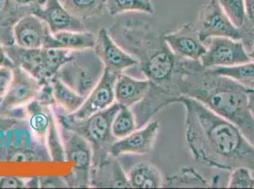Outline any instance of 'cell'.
Returning <instances> with one entry per match:
<instances>
[{"label":"cell","instance_id":"83f0119b","mask_svg":"<svg viewBox=\"0 0 254 189\" xmlns=\"http://www.w3.org/2000/svg\"><path fill=\"white\" fill-rule=\"evenodd\" d=\"M47 142H48V147L50 150L51 158L53 162H64L65 153H64L63 141L53 116H52L51 124L48 131Z\"/></svg>","mask_w":254,"mask_h":189},{"label":"cell","instance_id":"4fadbf2b","mask_svg":"<svg viewBox=\"0 0 254 189\" xmlns=\"http://www.w3.org/2000/svg\"><path fill=\"white\" fill-rule=\"evenodd\" d=\"M93 49L104 63L105 68L113 72L123 73L128 68L138 65V61L127 52L106 29H102L98 33Z\"/></svg>","mask_w":254,"mask_h":189},{"label":"cell","instance_id":"2e32d148","mask_svg":"<svg viewBox=\"0 0 254 189\" xmlns=\"http://www.w3.org/2000/svg\"><path fill=\"white\" fill-rule=\"evenodd\" d=\"M5 50L14 66L21 67L41 84L47 82L45 76L44 47L24 48L15 45L6 47Z\"/></svg>","mask_w":254,"mask_h":189},{"label":"cell","instance_id":"9c48e42d","mask_svg":"<svg viewBox=\"0 0 254 189\" xmlns=\"http://www.w3.org/2000/svg\"><path fill=\"white\" fill-rule=\"evenodd\" d=\"M10 86L0 98V113H6L31 102L38 94L40 83L19 66H13Z\"/></svg>","mask_w":254,"mask_h":189},{"label":"cell","instance_id":"484cf974","mask_svg":"<svg viewBox=\"0 0 254 189\" xmlns=\"http://www.w3.org/2000/svg\"><path fill=\"white\" fill-rule=\"evenodd\" d=\"M214 73L222 75L252 88L254 84V62L235 64L232 66H223L210 68Z\"/></svg>","mask_w":254,"mask_h":189},{"label":"cell","instance_id":"d4e9b609","mask_svg":"<svg viewBox=\"0 0 254 189\" xmlns=\"http://www.w3.org/2000/svg\"><path fill=\"white\" fill-rule=\"evenodd\" d=\"M137 130L135 115L130 107L121 105L112 121L111 133L115 139H122Z\"/></svg>","mask_w":254,"mask_h":189},{"label":"cell","instance_id":"7402d4cb","mask_svg":"<svg viewBox=\"0 0 254 189\" xmlns=\"http://www.w3.org/2000/svg\"><path fill=\"white\" fill-rule=\"evenodd\" d=\"M64 9L79 19L101 14L106 9V0H60Z\"/></svg>","mask_w":254,"mask_h":189},{"label":"cell","instance_id":"8fae6325","mask_svg":"<svg viewBox=\"0 0 254 189\" xmlns=\"http://www.w3.org/2000/svg\"><path fill=\"white\" fill-rule=\"evenodd\" d=\"M159 131V121H149L144 127L135 130L127 137L118 139L111 144L110 155L118 157L125 154H148L155 147Z\"/></svg>","mask_w":254,"mask_h":189},{"label":"cell","instance_id":"f35d334b","mask_svg":"<svg viewBox=\"0 0 254 189\" xmlns=\"http://www.w3.org/2000/svg\"><path fill=\"white\" fill-rule=\"evenodd\" d=\"M252 88H254V85H253V87H252Z\"/></svg>","mask_w":254,"mask_h":189},{"label":"cell","instance_id":"3957f363","mask_svg":"<svg viewBox=\"0 0 254 189\" xmlns=\"http://www.w3.org/2000/svg\"><path fill=\"white\" fill-rule=\"evenodd\" d=\"M179 79L181 96L194 98L231 121L254 146V119L249 110L247 86L203 67L199 61L180 57Z\"/></svg>","mask_w":254,"mask_h":189},{"label":"cell","instance_id":"d6986e66","mask_svg":"<svg viewBox=\"0 0 254 189\" xmlns=\"http://www.w3.org/2000/svg\"><path fill=\"white\" fill-rule=\"evenodd\" d=\"M127 181L134 189H159L163 187V177L158 168L150 163L141 162L127 171Z\"/></svg>","mask_w":254,"mask_h":189},{"label":"cell","instance_id":"8d00e7d4","mask_svg":"<svg viewBox=\"0 0 254 189\" xmlns=\"http://www.w3.org/2000/svg\"><path fill=\"white\" fill-rule=\"evenodd\" d=\"M19 5H29L32 4L35 0H14Z\"/></svg>","mask_w":254,"mask_h":189},{"label":"cell","instance_id":"ba28073f","mask_svg":"<svg viewBox=\"0 0 254 189\" xmlns=\"http://www.w3.org/2000/svg\"><path fill=\"white\" fill-rule=\"evenodd\" d=\"M60 135L63 141L65 161L73 164L76 186H87L92 157L90 143L85 137L63 125H60Z\"/></svg>","mask_w":254,"mask_h":189},{"label":"cell","instance_id":"f546056e","mask_svg":"<svg viewBox=\"0 0 254 189\" xmlns=\"http://www.w3.org/2000/svg\"><path fill=\"white\" fill-rule=\"evenodd\" d=\"M223 9L228 13L232 21L241 28L246 20V11L244 0H217Z\"/></svg>","mask_w":254,"mask_h":189},{"label":"cell","instance_id":"f1b7e54d","mask_svg":"<svg viewBox=\"0 0 254 189\" xmlns=\"http://www.w3.org/2000/svg\"><path fill=\"white\" fill-rule=\"evenodd\" d=\"M228 188L231 189H253L254 178L252 170L246 167L233 168L230 176Z\"/></svg>","mask_w":254,"mask_h":189},{"label":"cell","instance_id":"ab89813d","mask_svg":"<svg viewBox=\"0 0 254 189\" xmlns=\"http://www.w3.org/2000/svg\"><path fill=\"white\" fill-rule=\"evenodd\" d=\"M244 1H245V0H244Z\"/></svg>","mask_w":254,"mask_h":189},{"label":"cell","instance_id":"44dd1931","mask_svg":"<svg viewBox=\"0 0 254 189\" xmlns=\"http://www.w3.org/2000/svg\"><path fill=\"white\" fill-rule=\"evenodd\" d=\"M209 182L190 167L180 168L177 173L163 178L162 188H210Z\"/></svg>","mask_w":254,"mask_h":189},{"label":"cell","instance_id":"30bf717a","mask_svg":"<svg viewBox=\"0 0 254 189\" xmlns=\"http://www.w3.org/2000/svg\"><path fill=\"white\" fill-rule=\"evenodd\" d=\"M119 75L105 68L103 76L86 96L85 102L73 114H67L68 116L74 119H85L112 105L115 101L114 87Z\"/></svg>","mask_w":254,"mask_h":189},{"label":"cell","instance_id":"277c9868","mask_svg":"<svg viewBox=\"0 0 254 189\" xmlns=\"http://www.w3.org/2000/svg\"><path fill=\"white\" fill-rule=\"evenodd\" d=\"M92 48L76 50L64 63L57 77L78 94L85 96L91 92L105 71V65Z\"/></svg>","mask_w":254,"mask_h":189},{"label":"cell","instance_id":"74e56055","mask_svg":"<svg viewBox=\"0 0 254 189\" xmlns=\"http://www.w3.org/2000/svg\"><path fill=\"white\" fill-rule=\"evenodd\" d=\"M248 53H249V55H250L252 61H254V41L253 42V44H252L250 49L248 50Z\"/></svg>","mask_w":254,"mask_h":189},{"label":"cell","instance_id":"d590c367","mask_svg":"<svg viewBox=\"0 0 254 189\" xmlns=\"http://www.w3.org/2000/svg\"><path fill=\"white\" fill-rule=\"evenodd\" d=\"M9 4V0H0V14L7 8Z\"/></svg>","mask_w":254,"mask_h":189},{"label":"cell","instance_id":"836d02e7","mask_svg":"<svg viewBox=\"0 0 254 189\" xmlns=\"http://www.w3.org/2000/svg\"><path fill=\"white\" fill-rule=\"evenodd\" d=\"M2 66L13 67L14 64L11 62V59L8 57L5 48H3L2 46L0 45V67H2Z\"/></svg>","mask_w":254,"mask_h":189},{"label":"cell","instance_id":"d6a6232c","mask_svg":"<svg viewBox=\"0 0 254 189\" xmlns=\"http://www.w3.org/2000/svg\"><path fill=\"white\" fill-rule=\"evenodd\" d=\"M41 188H65L67 184L61 177H42L39 178Z\"/></svg>","mask_w":254,"mask_h":189},{"label":"cell","instance_id":"4316f807","mask_svg":"<svg viewBox=\"0 0 254 189\" xmlns=\"http://www.w3.org/2000/svg\"><path fill=\"white\" fill-rule=\"evenodd\" d=\"M46 80L54 78L64 64L71 59V51L60 48H44Z\"/></svg>","mask_w":254,"mask_h":189},{"label":"cell","instance_id":"6da1fadb","mask_svg":"<svg viewBox=\"0 0 254 189\" xmlns=\"http://www.w3.org/2000/svg\"><path fill=\"white\" fill-rule=\"evenodd\" d=\"M178 103L185 109V137L194 161L220 170L254 171V146L238 127L194 98L181 96Z\"/></svg>","mask_w":254,"mask_h":189},{"label":"cell","instance_id":"8992f818","mask_svg":"<svg viewBox=\"0 0 254 189\" xmlns=\"http://www.w3.org/2000/svg\"><path fill=\"white\" fill-rule=\"evenodd\" d=\"M197 31L202 42L212 37L242 40V32L230 18L217 0H210L199 13Z\"/></svg>","mask_w":254,"mask_h":189},{"label":"cell","instance_id":"5b68a950","mask_svg":"<svg viewBox=\"0 0 254 189\" xmlns=\"http://www.w3.org/2000/svg\"><path fill=\"white\" fill-rule=\"evenodd\" d=\"M120 109V104L114 102L111 106L97 112L85 119H74L68 115L60 116L61 125L70 129L85 137L89 143L103 146L114 138L111 133L113 118Z\"/></svg>","mask_w":254,"mask_h":189},{"label":"cell","instance_id":"603a6c76","mask_svg":"<svg viewBox=\"0 0 254 189\" xmlns=\"http://www.w3.org/2000/svg\"><path fill=\"white\" fill-rule=\"evenodd\" d=\"M29 112V124L32 133L39 140H44L47 135L51 124L52 112L47 111L39 102L33 101L28 107Z\"/></svg>","mask_w":254,"mask_h":189},{"label":"cell","instance_id":"e0dca14e","mask_svg":"<svg viewBox=\"0 0 254 189\" xmlns=\"http://www.w3.org/2000/svg\"><path fill=\"white\" fill-rule=\"evenodd\" d=\"M151 83L147 79L139 80L121 73L114 87L115 100L121 105L133 107L140 102L148 94Z\"/></svg>","mask_w":254,"mask_h":189},{"label":"cell","instance_id":"52a82bcc","mask_svg":"<svg viewBox=\"0 0 254 189\" xmlns=\"http://www.w3.org/2000/svg\"><path fill=\"white\" fill-rule=\"evenodd\" d=\"M207 50L199 60L205 68L232 66L252 61L243 43L227 37H212L204 42Z\"/></svg>","mask_w":254,"mask_h":189},{"label":"cell","instance_id":"7a4b0ae2","mask_svg":"<svg viewBox=\"0 0 254 189\" xmlns=\"http://www.w3.org/2000/svg\"><path fill=\"white\" fill-rule=\"evenodd\" d=\"M137 61L140 72L151 83L147 96L164 108L178 102L179 61L164 40V32L155 31L148 22L129 18L118 21L109 32Z\"/></svg>","mask_w":254,"mask_h":189},{"label":"cell","instance_id":"5bb4252c","mask_svg":"<svg viewBox=\"0 0 254 189\" xmlns=\"http://www.w3.org/2000/svg\"><path fill=\"white\" fill-rule=\"evenodd\" d=\"M48 26L50 32H85L81 19L64 9L60 0H45L42 8L33 12Z\"/></svg>","mask_w":254,"mask_h":189},{"label":"cell","instance_id":"ac0fdd59","mask_svg":"<svg viewBox=\"0 0 254 189\" xmlns=\"http://www.w3.org/2000/svg\"><path fill=\"white\" fill-rule=\"evenodd\" d=\"M96 36L90 32H60L52 33L48 32L44 48H60L69 51L93 48L95 46Z\"/></svg>","mask_w":254,"mask_h":189},{"label":"cell","instance_id":"9a60e30c","mask_svg":"<svg viewBox=\"0 0 254 189\" xmlns=\"http://www.w3.org/2000/svg\"><path fill=\"white\" fill-rule=\"evenodd\" d=\"M49 28L34 13L23 16L13 28L15 45L24 48H41Z\"/></svg>","mask_w":254,"mask_h":189},{"label":"cell","instance_id":"e575fe53","mask_svg":"<svg viewBox=\"0 0 254 189\" xmlns=\"http://www.w3.org/2000/svg\"><path fill=\"white\" fill-rule=\"evenodd\" d=\"M248 105L251 115L254 119V88L248 87Z\"/></svg>","mask_w":254,"mask_h":189},{"label":"cell","instance_id":"ffe728a7","mask_svg":"<svg viewBox=\"0 0 254 189\" xmlns=\"http://www.w3.org/2000/svg\"><path fill=\"white\" fill-rule=\"evenodd\" d=\"M54 101L62 107L66 114H73L85 102V96L78 94L57 76L52 79Z\"/></svg>","mask_w":254,"mask_h":189},{"label":"cell","instance_id":"cb8c5ba5","mask_svg":"<svg viewBox=\"0 0 254 189\" xmlns=\"http://www.w3.org/2000/svg\"><path fill=\"white\" fill-rule=\"evenodd\" d=\"M106 10L112 16L128 11L144 12L155 14V7L152 0H106Z\"/></svg>","mask_w":254,"mask_h":189},{"label":"cell","instance_id":"1f68e13d","mask_svg":"<svg viewBox=\"0 0 254 189\" xmlns=\"http://www.w3.org/2000/svg\"><path fill=\"white\" fill-rule=\"evenodd\" d=\"M26 184L22 179L15 176L0 177V189H23Z\"/></svg>","mask_w":254,"mask_h":189},{"label":"cell","instance_id":"4dcf8cb0","mask_svg":"<svg viewBox=\"0 0 254 189\" xmlns=\"http://www.w3.org/2000/svg\"><path fill=\"white\" fill-rule=\"evenodd\" d=\"M12 68L11 66H2L0 67V98L6 94L11 79H12Z\"/></svg>","mask_w":254,"mask_h":189},{"label":"cell","instance_id":"7c38bea8","mask_svg":"<svg viewBox=\"0 0 254 189\" xmlns=\"http://www.w3.org/2000/svg\"><path fill=\"white\" fill-rule=\"evenodd\" d=\"M164 40L174 54L183 59L199 61L207 50L192 23L184 24L174 32H164Z\"/></svg>","mask_w":254,"mask_h":189}]
</instances>
